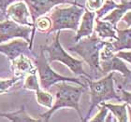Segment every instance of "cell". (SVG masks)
I'll use <instances>...</instances> for the list:
<instances>
[{
    "instance_id": "obj_22",
    "label": "cell",
    "mask_w": 131,
    "mask_h": 122,
    "mask_svg": "<svg viewBox=\"0 0 131 122\" xmlns=\"http://www.w3.org/2000/svg\"><path fill=\"white\" fill-rule=\"evenodd\" d=\"M117 6H118V4H116L114 1H112V0H107V2L105 3V4H103V6L96 11L97 18L98 19L102 18L107 12H109V11L117 8Z\"/></svg>"
},
{
    "instance_id": "obj_29",
    "label": "cell",
    "mask_w": 131,
    "mask_h": 122,
    "mask_svg": "<svg viewBox=\"0 0 131 122\" xmlns=\"http://www.w3.org/2000/svg\"><path fill=\"white\" fill-rule=\"evenodd\" d=\"M129 113H130V116H131V109L129 108ZM130 121H131V117H130Z\"/></svg>"
},
{
    "instance_id": "obj_23",
    "label": "cell",
    "mask_w": 131,
    "mask_h": 122,
    "mask_svg": "<svg viewBox=\"0 0 131 122\" xmlns=\"http://www.w3.org/2000/svg\"><path fill=\"white\" fill-rule=\"evenodd\" d=\"M104 0H86V7L88 10L95 11L98 10L103 6Z\"/></svg>"
},
{
    "instance_id": "obj_7",
    "label": "cell",
    "mask_w": 131,
    "mask_h": 122,
    "mask_svg": "<svg viewBox=\"0 0 131 122\" xmlns=\"http://www.w3.org/2000/svg\"><path fill=\"white\" fill-rule=\"evenodd\" d=\"M33 62L35 63L37 70L39 75V80H40V88L44 90H49L50 88L52 85L56 84L57 82L61 81H67V82H73L81 86H84V84L81 82L78 78L74 77H67L58 75L52 70L50 66V62H48V59L45 57L44 54V49L40 47V54L37 55Z\"/></svg>"
},
{
    "instance_id": "obj_12",
    "label": "cell",
    "mask_w": 131,
    "mask_h": 122,
    "mask_svg": "<svg viewBox=\"0 0 131 122\" xmlns=\"http://www.w3.org/2000/svg\"><path fill=\"white\" fill-rule=\"evenodd\" d=\"M11 70L14 76L21 78L30 74H36L38 71L32 59L24 54L20 55L13 62H11Z\"/></svg>"
},
{
    "instance_id": "obj_3",
    "label": "cell",
    "mask_w": 131,
    "mask_h": 122,
    "mask_svg": "<svg viewBox=\"0 0 131 122\" xmlns=\"http://www.w3.org/2000/svg\"><path fill=\"white\" fill-rule=\"evenodd\" d=\"M85 7L81 4H74L69 8H59L55 6L54 9L51 13L52 26L47 32L50 35L55 31H61L64 29H71L73 31L78 30L81 17L83 15Z\"/></svg>"
},
{
    "instance_id": "obj_14",
    "label": "cell",
    "mask_w": 131,
    "mask_h": 122,
    "mask_svg": "<svg viewBox=\"0 0 131 122\" xmlns=\"http://www.w3.org/2000/svg\"><path fill=\"white\" fill-rule=\"evenodd\" d=\"M130 8H131V0H122L121 4H119L117 6V8H115L112 13L109 14L107 17H105L104 20L110 22L115 29H117V27H116L117 26V22L120 21L124 14L126 13V11L127 9H130Z\"/></svg>"
},
{
    "instance_id": "obj_6",
    "label": "cell",
    "mask_w": 131,
    "mask_h": 122,
    "mask_svg": "<svg viewBox=\"0 0 131 122\" xmlns=\"http://www.w3.org/2000/svg\"><path fill=\"white\" fill-rule=\"evenodd\" d=\"M114 49L112 43L106 42L103 49L99 52V65L101 67L102 75H108L109 72L119 71L123 74L124 82L123 86L131 85V70H129L126 64L120 58L113 55Z\"/></svg>"
},
{
    "instance_id": "obj_15",
    "label": "cell",
    "mask_w": 131,
    "mask_h": 122,
    "mask_svg": "<svg viewBox=\"0 0 131 122\" xmlns=\"http://www.w3.org/2000/svg\"><path fill=\"white\" fill-rule=\"evenodd\" d=\"M115 29L112 24L110 22L106 21V22H102L100 20L96 18V27H95V31H96V35L98 37L100 38H114L115 40L118 38V36L115 34Z\"/></svg>"
},
{
    "instance_id": "obj_10",
    "label": "cell",
    "mask_w": 131,
    "mask_h": 122,
    "mask_svg": "<svg viewBox=\"0 0 131 122\" xmlns=\"http://www.w3.org/2000/svg\"><path fill=\"white\" fill-rule=\"evenodd\" d=\"M0 53L5 54L9 62H13L20 55H26L31 59L37 56L29 47V42L25 39H15L4 45H0Z\"/></svg>"
},
{
    "instance_id": "obj_18",
    "label": "cell",
    "mask_w": 131,
    "mask_h": 122,
    "mask_svg": "<svg viewBox=\"0 0 131 122\" xmlns=\"http://www.w3.org/2000/svg\"><path fill=\"white\" fill-rule=\"evenodd\" d=\"M100 104L106 106L108 110H111L119 122L128 121V117H127V114H126V103H125L123 105H114V104H111V103H105L103 102Z\"/></svg>"
},
{
    "instance_id": "obj_21",
    "label": "cell",
    "mask_w": 131,
    "mask_h": 122,
    "mask_svg": "<svg viewBox=\"0 0 131 122\" xmlns=\"http://www.w3.org/2000/svg\"><path fill=\"white\" fill-rule=\"evenodd\" d=\"M21 77L14 76L10 79H0V94H5L15 83L19 81Z\"/></svg>"
},
{
    "instance_id": "obj_20",
    "label": "cell",
    "mask_w": 131,
    "mask_h": 122,
    "mask_svg": "<svg viewBox=\"0 0 131 122\" xmlns=\"http://www.w3.org/2000/svg\"><path fill=\"white\" fill-rule=\"evenodd\" d=\"M40 86L38 84V77L36 74H30L26 76L25 77V81L24 84V89L25 90H37L38 89H39Z\"/></svg>"
},
{
    "instance_id": "obj_25",
    "label": "cell",
    "mask_w": 131,
    "mask_h": 122,
    "mask_svg": "<svg viewBox=\"0 0 131 122\" xmlns=\"http://www.w3.org/2000/svg\"><path fill=\"white\" fill-rule=\"evenodd\" d=\"M16 1H19V0H0V11L2 12L4 16H7V8L8 6Z\"/></svg>"
},
{
    "instance_id": "obj_27",
    "label": "cell",
    "mask_w": 131,
    "mask_h": 122,
    "mask_svg": "<svg viewBox=\"0 0 131 122\" xmlns=\"http://www.w3.org/2000/svg\"><path fill=\"white\" fill-rule=\"evenodd\" d=\"M116 56H118L121 59H124V60L127 61L128 62L131 63V51L130 52H124V51H119L116 54Z\"/></svg>"
},
{
    "instance_id": "obj_1",
    "label": "cell",
    "mask_w": 131,
    "mask_h": 122,
    "mask_svg": "<svg viewBox=\"0 0 131 122\" xmlns=\"http://www.w3.org/2000/svg\"><path fill=\"white\" fill-rule=\"evenodd\" d=\"M55 87H56L55 103L52 106V108H50L48 111L43 113V114L39 115V117L42 119V121H49L50 118L52 117V114L55 111H57L58 109L60 108H64V107H69V108L75 109L78 112L81 120L83 121L82 114L79 106V102L80 98H81L82 93L84 92L86 87L85 86H80V87L71 86V85L68 84L67 81L57 82L55 84Z\"/></svg>"
},
{
    "instance_id": "obj_26",
    "label": "cell",
    "mask_w": 131,
    "mask_h": 122,
    "mask_svg": "<svg viewBox=\"0 0 131 122\" xmlns=\"http://www.w3.org/2000/svg\"><path fill=\"white\" fill-rule=\"evenodd\" d=\"M121 93H122L121 101H124L126 103V104L131 105V92L126 91L125 90H121Z\"/></svg>"
},
{
    "instance_id": "obj_11",
    "label": "cell",
    "mask_w": 131,
    "mask_h": 122,
    "mask_svg": "<svg viewBox=\"0 0 131 122\" xmlns=\"http://www.w3.org/2000/svg\"><path fill=\"white\" fill-rule=\"evenodd\" d=\"M7 19H10L13 22L21 25L34 26L30 11L28 10V7L23 0H19L8 6L7 8Z\"/></svg>"
},
{
    "instance_id": "obj_2",
    "label": "cell",
    "mask_w": 131,
    "mask_h": 122,
    "mask_svg": "<svg viewBox=\"0 0 131 122\" xmlns=\"http://www.w3.org/2000/svg\"><path fill=\"white\" fill-rule=\"evenodd\" d=\"M113 75L114 72H110L105 77L99 79L97 81H93L90 78H86L85 81L87 82L90 88V107L87 112V115L83 121L89 120L94 108L97 107L101 103L105 101H109L112 99H117L121 101V98L115 92L114 86H113Z\"/></svg>"
},
{
    "instance_id": "obj_17",
    "label": "cell",
    "mask_w": 131,
    "mask_h": 122,
    "mask_svg": "<svg viewBox=\"0 0 131 122\" xmlns=\"http://www.w3.org/2000/svg\"><path fill=\"white\" fill-rule=\"evenodd\" d=\"M0 117H7L11 122H38L42 121L41 118H33L25 111V107L23 104L21 108L18 111L12 112V113H0Z\"/></svg>"
},
{
    "instance_id": "obj_4",
    "label": "cell",
    "mask_w": 131,
    "mask_h": 122,
    "mask_svg": "<svg viewBox=\"0 0 131 122\" xmlns=\"http://www.w3.org/2000/svg\"><path fill=\"white\" fill-rule=\"evenodd\" d=\"M105 44L106 41L101 40L100 37H98L96 34H92L89 36H85L84 39H80L74 46L69 47L68 50L79 54L92 69L102 75L99 65V52L103 49Z\"/></svg>"
},
{
    "instance_id": "obj_28",
    "label": "cell",
    "mask_w": 131,
    "mask_h": 122,
    "mask_svg": "<svg viewBox=\"0 0 131 122\" xmlns=\"http://www.w3.org/2000/svg\"><path fill=\"white\" fill-rule=\"evenodd\" d=\"M123 21H125V22H126V23L130 26V25H131V11H130V12H127V13H126V15L123 17Z\"/></svg>"
},
{
    "instance_id": "obj_13",
    "label": "cell",
    "mask_w": 131,
    "mask_h": 122,
    "mask_svg": "<svg viewBox=\"0 0 131 122\" xmlns=\"http://www.w3.org/2000/svg\"><path fill=\"white\" fill-rule=\"evenodd\" d=\"M95 17H96V12L85 9L83 16H82V23H81V26L77 30V35L75 36V38H74L75 42H78L82 37L89 36V35L93 34Z\"/></svg>"
},
{
    "instance_id": "obj_9",
    "label": "cell",
    "mask_w": 131,
    "mask_h": 122,
    "mask_svg": "<svg viewBox=\"0 0 131 122\" xmlns=\"http://www.w3.org/2000/svg\"><path fill=\"white\" fill-rule=\"evenodd\" d=\"M27 5L30 11L33 23L38 18L49 12L52 8L59 4H79L76 0H23ZM34 27V26H33Z\"/></svg>"
},
{
    "instance_id": "obj_19",
    "label": "cell",
    "mask_w": 131,
    "mask_h": 122,
    "mask_svg": "<svg viewBox=\"0 0 131 122\" xmlns=\"http://www.w3.org/2000/svg\"><path fill=\"white\" fill-rule=\"evenodd\" d=\"M36 97H37V102L40 105L50 109L52 108V102H53V97L52 95L46 92L44 90H41L40 88L36 90Z\"/></svg>"
},
{
    "instance_id": "obj_24",
    "label": "cell",
    "mask_w": 131,
    "mask_h": 122,
    "mask_svg": "<svg viewBox=\"0 0 131 122\" xmlns=\"http://www.w3.org/2000/svg\"><path fill=\"white\" fill-rule=\"evenodd\" d=\"M101 106L102 107L100 108L99 113L94 118L91 119L92 122H103L106 120V116L108 115V108H107L106 106L102 105V104H101Z\"/></svg>"
},
{
    "instance_id": "obj_8",
    "label": "cell",
    "mask_w": 131,
    "mask_h": 122,
    "mask_svg": "<svg viewBox=\"0 0 131 122\" xmlns=\"http://www.w3.org/2000/svg\"><path fill=\"white\" fill-rule=\"evenodd\" d=\"M33 27L21 25L10 19L0 22V44L13 38H22L30 44L29 35L32 34Z\"/></svg>"
},
{
    "instance_id": "obj_5",
    "label": "cell",
    "mask_w": 131,
    "mask_h": 122,
    "mask_svg": "<svg viewBox=\"0 0 131 122\" xmlns=\"http://www.w3.org/2000/svg\"><path fill=\"white\" fill-rule=\"evenodd\" d=\"M59 36H60V31H57L55 35L54 40L51 45H43L40 46L44 49V51H47L49 53L48 57V62H51L58 61V62H63L66 64L75 75L77 76H84L90 79H93V77L88 75L82 67L83 61L77 60L75 58L71 57L70 55H68L63 49V47L61 46L60 41H59Z\"/></svg>"
},
{
    "instance_id": "obj_16",
    "label": "cell",
    "mask_w": 131,
    "mask_h": 122,
    "mask_svg": "<svg viewBox=\"0 0 131 122\" xmlns=\"http://www.w3.org/2000/svg\"><path fill=\"white\" fill-rule=\"evenodd\" d=\"M118 33V38L112 43L114 51H120L122 49H131V28L119 30L116 29Z\"/></svg>"
}]
</instances>
